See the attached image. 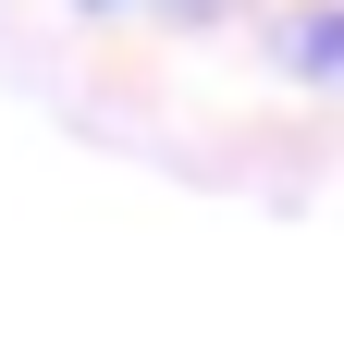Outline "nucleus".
I'll return each mask as SVG.
<instances>
[{
	"label": "nucleus",
	"instance_id": "1",
	"mask_svg": "<svg viewBox=\"0 0 344 356\" xmlns=\"http://www.w3.org/2000/svg\"><path fill=\"white\" fill-rule=\"evenodd\" d=\"M283 74H320V86H344V0H320V13H295V25L271 37Z\"/></svg>",
	"mask_w": 344,
	"mask_h": 356
}]
</instances>
